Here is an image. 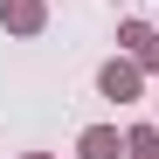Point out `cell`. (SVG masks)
Instances as JSON below:
<instances>
[{
	"mask_svg": "<svg viewBox=\"0 0 159 159\" xmlns=\"http://www.w3.org/2000/svg\"><path fill=\"white\" fill-rule=\"evenodd\" d=\"M97 83H104V97H139V69H131V62H111Z\"/></svg>",
	"mask_w": 159,
	"mask_h": 159,
	"instance_id": "cell-1",
	"label": "cell"
},
{
	"mask_svg": "<svg viewBox=\"0 0 159 159\" xmlns=\"http://www.w3.org/2000/svg\"><path fill=\"white\" fill-rule=\"evenodd\" d=\"M125 159H159V131H131V139H125Z\"/></svg>",
	"mask_w": 159,
	"mask_h": 159,
	"instance_id": "cell-5",
	"label": "cell"
},
{
	"mask_svg": "<svg viewBox=\"0 0 159 159\" xmlns=\"http://www.w3.org/2000/svg\"><path fill=\"white\" fill-rule=\"evenodd\" d=\"M7 21L14 28H42V0H7Z\"/></svg>",
	"mask_w": 159,
	"mask_h": 159,
	"instance_id": "cell-3",
	"label": "cell"
},
{
	"mask_svg": "<svg viewBox=\"0 0 159 159\" xmlns=\"http://www.w3.org/2000/svg\"><path fill=\"white\" fill-rule=\"evenodd\" d=\"M125 42H131V56H139V62H159V42H152V28H125Z\"/></svg>",
	"mask_w": 159,
	"mask_h": 159,
	"instance_id": "cell-4",
	"label": "cell"
},
{
	"mask_svg": "<svg viewBox=\"0 0 159 159\" xmlns=\"http://www.w3.org/2000/svg\"><path fill=\"white\" fill-rule=\"evenodd\" d=\"M118 152H125V145H118V131H104V125L83 131V159H118Z\"/></svg>",
	"mask_w": 159,
	"mask_h": 159,
	"instance_id": "cell-2",
	"label": "cell"
}]
</instances>
